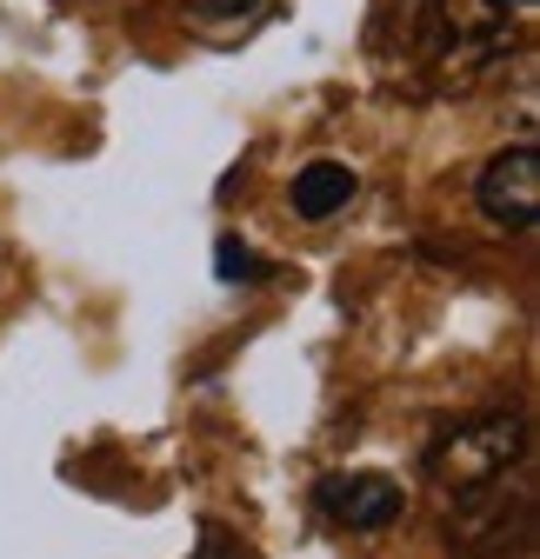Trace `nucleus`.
Masks as SVG:
<instances>
[{
  "instance_id": "nucleus-1",
  "label": "nucleus",
  "mask_w": 540,
  "mask_h": 559,
  "mask_svg": "<svg viewBox=\"0 0 540 559\" xmlns=\"http://www.w3.org/2000/svg\"><path fill=\"white\" fill-rule=\"evenodd\" d=\"M421 53L434 67H447V74L467 87V81H481L488 67L514 47L507 40V8L501 0H421Z\"/></svg>"
},
{
  "instance_id": "nucleus-2",
  "label": "nucleus",
  "mask_w": 540,
  "mask_h": 559,
  "mask_svg": "<svg viewBox=\"0 0 540 559\" xmlns=\"http://www.w3.org/2000/svg\"><path fill=\"white\" fill-rule=\"evenodd\" d=\"M520 447H527V427L514 413H488V419H467V427H454L434 453H427V466H434V479L447 486V493H488L494 479H507V466L520 460Z\"/></svg>"
},
{
  "instance_id": "nucleus-3",
  "label": "nucleus",
  "mask_w": 540,
  "mask_h": 559,
  "mask_svg": "<svg viewBox=\"0 0 540 559\" xmlns=\"http://www.w3.org/2000/svg\"><path fill=\"white\" fill-rule=\"evenodd\" d=\"M474 200H481V214H488L494 227H514V234H527V227L540 221V154L527 147V140L501 147V154L481 167V180H474Z\"/></svg>"
},
{
  "instance_id": "nucleus-4",
  "label": "nucleus",
  "mask_w": 540,
  "mask_h": 559,
  "mask_svg": "<svg viewBox=\"0 0 540 559\" xmlns=\"http://www.w3.org/2000/svg\"><path fill=\"white\" fill-rule=\"evenodd\" d=\"M320 513L341 520L348 533H380L408 513V493L387 473H327L320 479Z\"/></svg>"
},
{
  "instance_id": "nucleus-5",
  "label": "nucleus",
  "mask_w": 540,
  "mask_h": 559,
  "mask_svg": "<svg viewBox=\"0 0 540 559\" xmlns=\"http://www.w3.org/2000/svg\"><path fill=\"white\" fill-rule=\"evenodd\" d=\"M354 167L348 160H307L294 174V214L301 221H333V214H348V200H354Z\"/></svg>"
},
{
  "instance_id": "nucleus-6",
  "label": "nucleus",
  "mask_w": 540,
  "mask_h": 559,
  "mask_svg": "<svg viewBox=\"0 0 540 559\" xmlns=\"http://www.w3.org/2000/svg\"><path fill=\"white\" fill-rule=\"evenodd\" d=\"M214 273L227 280V287H254V280H267L260 253H254L247 240H234V234H221V247H214Z\"/></svg>"
},
{
  "instance_id": "nucleus-7",
  "label": "nucleus",
  "mask_w": 540,
  "mask_h": 559,
  "mask_svg": "<svg viewBox=\"0 0 540 559\" xmlns=\"http://www.w3.org/2000/svg\"><path fill=\"white\" fill-rule=\"evenodd\" d=\"M180 8L200 21V27H240V21H254L267 0H180Z\"/></svg>"
},
{
  "instance_id": "nucleus-8",
  "label": "nucleus",
  "mask_w": 540,
  "mask_h": 559,
  "mask_svg": "<svg viewBox=\"0 0 540 559\" xmlns=\"http://www.w3.org/2000/svg\"><path fill=\"white\" fill-rule=\"evenodd\" d=\"M501 8H520V14H533V8H540V0H501Z\"/></svg>"
}]
</instances>
